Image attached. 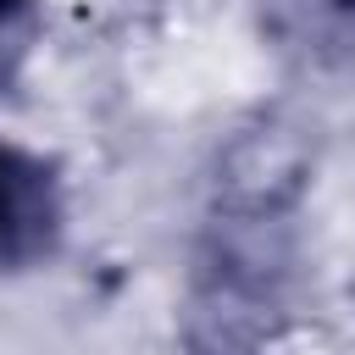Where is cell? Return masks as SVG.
Segmentation results:
<instances>
[{
	"mask_svg": "<svg viewBox=\"0 0 355 355\" xmlns=\"http://www.w3.org/2000/svg\"><path fill=\"white\" fill-rule=\"evenodd\" d=\"M305 155L283 128H250L227 144L189 255L183 349L283 355L300 277Z\"/></svg>",
	"mask_w": 355,
	"mask_h": 355,
	"instance_id": "6da1fadb",
	"label": "cell"
},
{
	"mask_svg": "<svg viewBox=\"0 0 355 355\" xmlns=\"http://www.w3.org/2000/svg\"><path fill=\"white\" fill-rule=\"evenodd\" d=\"M67 239L61 166L28 144L0 139V272L44 266Z\"/></svg>",
	"mask_w": 355,
	"mask_h": 355,
	"instance_id": "7a4b0ae2",
	"label": "cell"
},
{
	"mask_svg": "<svg viewBox=\"0 0 355 355\" xmlns=\"http://www.w3.org/2000/svg\"><path fill=\"white\" fill-rule=\"evenodd\" d=\"M261 33L311 72L355 67V0H255Z\"/></svg>",
	"mask_w": 355,
	"mask_h": 355,
	"instance_id": "3957f363",
	"label": "cell"
},
{
	"mask_svg": "<svg viewBox=\"0 0 355 355\" xmlns=\"http://www.w3.org/2000/svg\"><path fill=\"white\" fill-rule=\"evenodd\" d=\"M33 39H39V0H0V89L17 83Z\"/></svg>",
	"mask_w": 355,
	"mask_h": 355,
	"instance_id": "277c9868",
	"label": "cell"
}]
</instances>
